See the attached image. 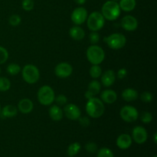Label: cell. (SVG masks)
<instances>
[{"mask_svg": "<svg viewBox=\"0 0 157 157\" xmlns=\"http://www.w3.org/2000/svg\"><path fill=\"white\" fill-rule=\"evenodd\" d=\"M140 121L144 124H150L153 121V114L148 111L143 112L140 115Z\"/></svg>", "mask_w": 157, "mask_h": 157, "instance_id": "cell-30", "label": "cell"}, {"mask_svg": "<svg viewBox=\"0 0 157 157\" xmlns=\"http://www.w3.org/2000/svg\"><path fill=\"white\" fill-rule=\"evenodd\" d=\"M132 139L137 144H143L147 140L148 133L142 126H136L132 130Z\"/></svg>", "mask_w": 157, "mask_h": 157, "instance_id": "cell-12", "label": "cell"}, {"mask_svg": "<svg viewBox=\"0 0 157 157\" xmlns=\"http://www.w3.org/2000/svg\"><path fill=\"white\" fill-rule=\"evenodd\" d=\"M97 157H114L113 151L107 147H103L98 150Z\"/></svg>", "mask_w": 157, "mask_h": 157, "instance_id": "cell-28", "label": "cell"}, {"mask_svg": "<svg viewBox=\"0 0 157 157\" xmlns=\"http://www.w3.org/2000/svg\"><path fill=\"white\" fill-rule=\"evenodd\" d=\"M86 56L91 64H101L105 59V52L99 45L91 44L86 51Z\"/></svg>", "mask_w": 157, "mask_h": 157, "instance_id": "cell-3", "label": "cell"}, {"mask_svg": "<svg viewBox=\"0 0 157 157\" xmlns=\"http://www.w3.org/2000/svg\"><path fill=\"white\" fill-rule=\"evenodd\" d=\"M100 99L104 103L107 104H112L117 100V94L116 92L111 89H107L101 92Z\"/></svg>", "mask_w": 157, "mask_h": 157, "instance_id": "cell-16", "label": "cell"}, {"mask_svg": "<svg viewBox=\"0 0 157 157\" xmlns=\"http://www.w3.org/2000/svg\"><path fill=\"white\" fill-rule=\"evenodd\" d=\"M78 121H79L80 125L83 127H87L90 124V121L87 117H81Z\"/></svg>", "mask_w": 157, "mask_h": 157, "instance_id": "cell-37", "label": "cell"}, {"mask_svg": "<svg viewBox=\"0 0 157 157\" xmlns=\"http://www.w3.org/2000/svg\"><path fill=\"white\" fill-rule=\"evenodd\" d=\"M21 21V16L18 15H16V14L11 15L9 18V23L12 26H18V25H20Z\"/></svg>", "mask_w": 157, "mask_h": 157, "instance_id": "cell-33", "label": "cell"}, {"mask_svg": "<svg viewBox=\"0 0 157 157\" xmlns=\"http://www.w3.org/2000/svg\"><path fill=\"white\" fill-rule=\"evenodd\" d=\"M11 82L7 78L0 77V91L6 92L10 89Z\"/></svg>", "mask_w": 157, "mask_h": 157, "instance_id": "cell-27", "label": "cell"}, {"mask_svg": "<svg viewBox=\"0 0 157 157\" xmlns=\"http://www.w3.org/2000/svg\"><path fill=\"white\" fill-rule=\"evenodd\" d=\"M71 157H74V156H71Z\"/></svg>", "mask_w": 157, "mask_h": 157, "instance_id": "cell-46", "label": "cell"}, {"mask_svg": "<svg viewBox=\"0 0 157 157\" xmlns=\"http://www.w3.org/2000/svg\"><path fill=\"white\" fill-rule=\"evenodd\" d=\"M49 116L54 121H60L64 117V112L62 109L58 105H52L48 110Z\"/></svg>", "mask_w": 157, "mask_h": 157, "instance_id": "cell-19", "label": "cell"}, {"mask_svg": "<svg viewBox=\"0 0 157 157\" xmlns=\"http://www.w3.org/2000/svg\"><path fill=\"white\" fill-rule=\"evenodd\" d=\"M84 96H85V98H87V100H89V99H90V98H94V94L91 93L90 90H87V91L85 92V94H84Z\"/></svg>", "mask_w": 157, "mask_h": 157, "instance_id": "cell-39", "label": "cell"}, {"mask_svg": "<svg viewBox=\"0 0 157 157\" xmlns=\"http://www.w3.org/2000/svg\"><path fill=\"white\" fill-rule=\"evenodd\" d=\"M116 76L118 79H121V80L124 79V78L127 76V70L126 68H124V67H123V68L119 69L117 73Z\"/></svg>", "mask_w": 157, "mask_h": 157, "instance_id": "cell-38", "label": "cell"}, {"mask_svg": "<svg viewBox=\"0 0 157 157\" xmlns=\"http://www.w3.org/2000/svg\"><path fill=\"white\" fill-rule=\"evenodd\" d=\"M153 157H157V156H153Z\"/></svg>", "mask_w": 157, "mask_h": 157, "instance_id": "cell-45", "label": "cell"}, {"mask_svg": "<svg viewBox=\"0 0 157 157\" xmlns=\"http://www.w3.org/2000/svg\"><path fill=\"white\" fill-rule=\"evenodd\" d=\"M120 115L123 121L127 123H133L139 118L137 109L131 105H125L121 109Z\"/></svg>", "mask_w": 157, "mask_h": 157, "instance_id": "cell-8", "label": "cell"}, {"mask_svg": "<svg viewBox=\"0 0 157 157\" xmlns=\"http://www.w3.org/2000/svg\"><path fill=\"white\" fill-rule=\"evenodd\" d=\"M69 35L75 41H80L84 39V38L85 37V32L79 25H75L70 29V30H69Z\"/></svg>", "mask_w": 157, "mask_h": 157, "instance_id": "cell-18", "label": "cell"}, {"mask_svg": "<svg viewBox=\"0 0 157 157\" xmlns=\"http://www.w3.org/2000/svg\"><path fill=\"white\" fill-rule=\"evenodd\" d=\"M64 115L71 121H78L81 117V109L75 104H67L63 109Z\"/></svg>", "mask_w": 157, "mask_h": 157, "instance_id": "cell-10", "label": "cell"}, {"mask_svg": "<svg viewBox=\"0 0 157 157\" xmlns=\"http://www.w3.org/2000/svg\"><path fill=\"white\" fill-rule=\"evenodd\" d=\"M81 149V146L79 143L75 142L70 144L67 148V155L69 156H75L78 154Z\"/></svg>", "mask_w": 157, "mask_h": 157, "instance_id": "cell-25", "label": "cell"}, {"mask_svg": "<svg viewBox=\"0 0 157 157\" xmlns=\"http://www.w3.org/2000/svg\"><path fill=\"white\" fill-rule=\"evenodd\" d=\"M21 76L23 80L29 84H33L38 82L40 78V72L38 67L32 64H26L21 71Z\"/></svg>", "mask_w": 157, "mask_h": 157, "instance_id": "cell-7", "label": "cell"}, {"mask_svg": "<svg viewBox=\"0 0 157 157\" xmlns=\"http://www.w3.org/2000/svg\"><path fill=\"white\" fill-rule=\"evenodd\" d=\"M120 8L122 11L126 12H130L134 10L136 6V0H119Z\"/></svg>", "mask_w": 157, "mask_h": 157, "instance_id": "cell-22", "label": "cell"}, {"mask_svg": "<svg viewBox=\"0 0 157 157\" xmlns=\"http://www.w3.org/2000/svg\"><path fill=\"white\" fill-rule=\"evenodd\" d=\"M9 58V52L2 46H0V64H2L7 61Z\"/></svg>", "mask_w": 157, "mask_h": 157, "instance_id": "cell-31", "label": "cell"}, {"mask_svg": "<svg viewBox=\"0 0 157 157\" xmlns=\"http://www.w3.org/2000/svg\"><path fill=\"white\" fill-rule=\"evenodd\" d=\"M87 16H88V12L87 9L82 6H79L75 8L71 12V19L76 25H81L85 22Z\"/></svg>", "mask_w": 157, "mask_h": 157, "instance_id": "cell-9", "label": "cell"}, {"mask_svg": "<svg viewBox=\"0 0 157 157\" xmlns=\"http://www.w3.org/2000/svg\"><path fill=\"white\" fill-rule=\"evenodd\" d=\"M85 110L87 115L90 117L97 119L104 115V111H105V107H104V102L100 98L94 97V98L87 100Z\"/></svg>", "mask_w": 157, "mask_h": 157, "instance_id": "cell-1", "label": "cell"}, {"mask_svg": "<svg viewBox=\"0 0 157 157\" xmlns=\"http://www.w3.org/2000/svg\"><path fill=\"white\" fill-rule=\"evenodd\" d=\"M0 113H1V106H0Z\"/></svg>", "mask_w": 157, "mask_h": 157, "instance_id": "cell-44", "label": "cell"}, {"mask_svg": "<svg viewBox=\"0 0 157 157\" xmlns=\"http://www.w3.org/2000/svg\"><path fill=\"white\" fill-rule=\"evenodd\" d=\"M117 146L121 150H127L130 148L133 143V139L131 136L127 133L121 134L117 139Z\"/></svg>", "mask_w": 157, "mask_h": 157, "instance_id": "cell-15", "label": "cell"}, {"mask_svg": "<svg viewBox=\"0 0 157 157\" xmlns=\"http://www.w3.org/2000/svg\"><path fill=\"white\" fill-rule=\"evenodd\" d=\"M121 25L127 32H133L138 28V21L133 15H125L121 19Z\"/></svg>", "mask_w": 157, "mask_h": 157, "instance_id": "cell-13", "label": "cell"}, {"mask_svg": "<svg viewBox=\"0 0 157 157\" xmlns=\"http://www.w3.org/2000/svg\"><path fill=\"white\" fill-rule=\"evenodd\" d=\"M87 90H90L91 93H93L94 96L98 94L101 90V83L99 82L97 79H94L93 81H91L88 84Z\"/></svg>", "mask_w": 157, "mask_h": 157, "instance_id": "cell-23", "label": "cell"}, {"mask_svg": "<svg viewBox=\"0 0 157 157\" xmlns=\"http://www.w3.org/2000/svg\"><path fill=\"white\" fill-rule=\"evenodd\" d=\"M86 1H87V0H75V3L79 5V6H82V5H84V3L86 2Z\"/></svg>", "mask_w": 157, "mask_h": 157, "instance_id": "cell-40", "label": "cell"}, {"mask_svg": "<svg viewBox=\"0 0 157 157\" xmlns=\"http://www.w3.org/2000/svg\"><path fill=\"white\" fill-rule=\"evenodd\" d=\"M85 150L90 153H94L98 152V145L94 142H89L85 145Z\"/></svg>", "mask_w": 157, "mask_h": 157, "instance_id": "cell-36", "label": "cell"}, {"mask_svg": "<svg viewBox=\"0 0 157 157\" xmlns=\"http://www.w3.org/2000/svg\"><path fill=\"white\" fill-rule=\"evenodd\" d=\"M0 113L5 118L14 117L18 113V108L15 106L9 104V105L5 106L2 109H1V113Z\"/></svg>", "mask_w": 157, "mask_h": 157, "instance_id": "cell-21", "label": "cell"}, {"mask_svg": "<svg viewBox=\"0 0 157 157\" xmlns=\"http://www.w3.org/2000/svg\"><path fill=\"white\" fill-rule=\"evenodd\" d=\"M55 101L56 102L57 105L64 106V105H65V104H67V98L65 95L59 94V95H58V96H55Z\"/></svg>", "mask_w": 157, "mask_h": 157, "instance_id": "cell-35", "label": "cell"}, {"mask_svg": "<svg viewBox=\"0 0 157 157\" xmlns=\"http://www.w3.org/2000/svg\"><path fill=\"white\" fill-rule=\"evenodd\" d=\"M104 42L110 49L120 50L127 44V38L121 33H113L104 38Z\"/></svg>", "mask_w": 157, "mask_h": 157, "instance_id": "cell-5", "label": "cell"}, {"mask_svg": "<svg viewBox=\"0 0 157 157\" xmlns=\"http://www.w3.org/2000/svg\"><path fill=\"white\" fill-rule=\"evenodd\" d=\"M140 100L144 103L148 104L150 103L153 100V95L149 91H144L140 95Z\"/></svg>", "mask_w": 157, "mask_h": 157, "instance_id": "cell-32", "label": "cell"}, {"mask_svg": "<svg viewBox=\"0 0 157 157\" xmlns=\"http://www.w3.org/2000/svg\"><path fill=\"white\" fill-rule=\"evenodd\" d=\"M89 74L93 79H98V78H101V75H102V68L100 64H92L89 70Z\"/></svg>", "mask_w": 157, "mask_h": 157, "instance_id": "cell-24", "label": "cell"}, {"mask_svg": "<svg viewBox=\"0 0 157 157\" xmlns=\"http://www.w3.org/2000/svg\"><path fill=\"white\" fill-rule=\"evenodd\" d=\"M17 108H18V110H19L21 113L28 114V113H30L33 110L34 104L29 98H23L18 102Z\"/></svg>", "mask_w": 157, "mask_h": 157, "instance_id": "cell-17", "label": "cell"}, {"mask_svg": "<svg viewBox=\"0 0 157 157\" xmlns=\"http://www.w3.org/2000/svg\"><path fill=\"white\" fill-rule=\"evenodd\" d=\"M87 26L91 32H98L104 28L105 25V18L101 12H93L88 15L87 20Z\"/></svg>", "mask_w": 157, "mask_h": 157, "instance_id": "cell-4", "label": "cell"}, {"mask_svg": "<svg viewBox=\"0 0 157 157\" xmlns=\"http://www.w3.org/2000/svg\"><path fill=\"white\" fill-rule=\"evenodd\" d=\"M112 1H115V2H118L119 0H112Z\"/></svg>", "mask_w": 157, "mask_h": 157, "instance_id": "cell-42", "label": "cell"}, {"mask_svg": "<svg viewBox=\"0 0 157 157\" xmlns=\"http://www.w3.org/2000/svg\"><path fill=\"white\" fill-rule=\"evenodd\" d=\"M21 68L20 67L19 64H15V63H12V64H9L7 66V68H6V71L9 75H17L21 72Z\"/></svg>", "mask_w": 157, "mask_h": 157, "instance_id": "cell-26", "label": "cell"}, {"mask_svg": "<svg viewBox=\"0 0 157 157\" xmlns=\"http://www.w3.org/2000/svg\"><path fill=\"white\" fill-rule=\"evenodd\" d=\"M21 7L26 12H30L35 7V2L34 0H22Z\"/></svg>", "mask_w": 157, "mask_h": 157, "instance_id": "cell-29", "label": "cell"}, {"mask_svg": "<svg viewBox=\"0 0 157 157\" xmlns=\"http://www.w3.org/2000/svg\"><path fill=\"white\" fill-rule=\"evenodd\" d=\"M1 72H2V70H1V67H0V75H1Z\"/></svg>", "mask_w": 157, "mask_h": 157, "instance_id": "cell-43", "label": "cell"}, {"mask_svg": "<svg viewBox=\"0 0 157 157\" xmlns=\"http://www.w3.org/2000/svg\"><path fill=\"white\" fill-rule=\"evenodd\" d=\"M73 73V67L69 63L61 62L55 66V74L59 78H67Z\"/></svg>", "mask_w": 157, "mask_h": 157, "instance_id": "cell-11", "label": "cell"}, {"mask_svg": "<svg viewBox=\"0 0 157 157\" xmlns=\"http://www.w3.org/2000/svg\"><path fill=\"white\" fill-rule=\"evenodd\" d=\"M153 141H154V144H157V133H155L153 135Z\"/></svg>", "mask_w": 157, "mask_h": 157, "instance_id": "cell-41", "label": "cell"}, {"mask_svg": "<svg viewBox=\"0 0 157 157\" xmlns=\"http://www.w3.org/2000/svg\"><path fill=\"white\" fill-rule=\"evenodd\" d=\"M122 98L127 102H132V101H136L139 97L138 92L136 89L131 88V87H128L123 90L122 92Z\"/></svg>", "mask_w": 157, "mask_h": 157, "instance_id": "cell-20", "label": "cell"}, {"mask_svg": "<svg viewBox=\"0 0 157 157\" xmlns=\"http://www.w3.org/2000/svg\"><path fill=\"white\" fill-rule=\"evenodd\" d=\"M89 41L91 44H97L100 41V35L98 32H91L88 36Z\"/></svg>", "mask_w": 157, "mask_h": 157, "instance_id": "cell-34", "label": "cell"}, {"mask_svg": "<svg viewBox=\"0 0 157 157\" xmlns=\"http://www.w3.org/2000/svg\"><path fill=\"white\" fill-rule=\"evenodd\" d=\"M38 102L43 106H50L55 101V94L52 87L44 85L39 88L38 91Z\"/></svg>", "mask_w": 157, "mask_h": 157, "instance_id": "cell-6", "label": "cell"}, {"mask_svg": "<svg viewBox=\"0 0 157 157\" xmlns=\"http://www.w3.org/2000/svg\"><path fill=\"white\" fill-rule=\"evenodd\" d=\"M121 9L117 2L108 0L105 2L101 8V14L104 17L105 20L115 21L120 17Z\"/></svg>", "mask_w": 157, "mask_h": 157, "instance_id": "cell-2", "label": "cell"}, {"mask_svg": "<svg viewBox=\"0 0 157 157\" xmlns=\"http://www.w3.org/2000/svg\"><path fill=\"white\" fill-rule=\"evenodd\" d=\"M117 76L115 72L113 70H107L102 73L101 76V84L104 87H109L113 85L114 82L116 81Z\"/></svg>", "mask_w": 157, "mask_h": 157, "instance_id": "cell-14", "label": "cell"}]
</instances>
